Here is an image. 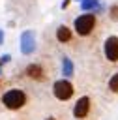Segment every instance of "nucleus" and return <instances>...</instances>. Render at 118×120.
<instances>
[{"mask_svg": "<svg viewBox=\"0 0 118 120\" xmlns=\"http://www.w3.org/2000/svg\"><path fill=\"white\" fill-rule=\"evenodd\" d=\"M2 103L9 109V111H19L26 105V94L21 88H11L2 96Z\"/></svg>", "mask_w": 118, "mask_h": 120, "instance_id": "nucleus-1", "label": "nucleus"}, {"mask_svg": "<svg viewBox=\"0 0 118 120\" xmlns=\"http://www.w3.org/2000/svg\"><path fill=\"white\" fill-rule=\"evenodd\" d=\"M94 26H96V15L94 13H82V15H79L77 19H75V22H73V28H75V32L79 34V36H90L92 34V30H94Z\"/></svg>", "mask_w": 118, "mask_h": 120, "instance_id": "nucleus-2", "label": "nucleus"}, {"mask_svg": "<svg viewBox=\"0 0 118 120\" xmlns=\"http://www.w3.org/2000/svg\"><path fill=\"white\" fill-rule=\"evenodd\" d=\"M52 94H54L56 99H60V101H67V99L73 98L75 88H73V84H71L67 79H60V81H56V82L52 84Z\"/></svg>", "mask_w": 118, "mask_h": 120, "instance_id": "nucleus-3", "label": "nucleus"}, {"mask_svg": "<svg viewBox=\"0 0 118 120\" xmlns=\"http://www.w3.org/2000/svg\"><path fill=\"white\" fill-rule=\"evenodd\" d=\"M103 52L109 62H118V36H109L103 43Z\"/></svg>", "mask_w": 118, "mask_h": 120, "instance_id": "nucleus-4", "label": "nucleus"}, {"mask_svg": "<svg viewBox=\"0 0 118 120\" xmlns=\"http://www.w3.org/2000/svg\"><path fill=\"white\" fill-rule=\"evenodd\" d=\"M90 98L88 96H82V98H79V101L75 103V107H73V116L77 118V120H81V118H86L88 116V112H90Z\"/></svg>", "mask_w": 118, "mask_h": 120, "instance_id": "nucleus-5", "label": "nucleus"}, {"mask_svg": "<svg viewBox=\"0 0 118 120\" xmlns=\"http://www.w3.org/2000/svg\"><path fill=\"white\" fill-rule=\"evenodd\" d=\"M24 75H28V77L34 79V81H43V79H45V71H43V68H41L39 64H30V66H26Z\"/></svg>", "mask_w": 118, "mask_h": 120, "instance_id": "nucleus-6", "label": "nucleus"}, {"mask_svg": "<svg viewBox=\"0 0 118 120\" xmlns=\"http://www.w3.org/2000/svg\"><path fill=\"white\" fill-rule=\"evenodd\" d=\"M56 39L60 41V43H67V41H71V30L67 28V26H58V30H56Z\"/></svg>", "mask_w": 118, "mask_h": 120, "instance_id": "nucleus-7", "label": "nucleus"}, {"mask_svg": "<svg viewBox=\"0 0 118 120\" xmlns=\"http://www.w3.org/2000/svg\"><path fill=\"white\" fill-rule=\"evenodd\" d=\"M34 51V34L32 32H26L22 34V52H32Z\"/></svg>", "mask_w": 118, "mask_h": 120, "instance_id": "nucleus-8", "label": "nucleus"}, {"mask_svg": "<svg viewBox=\"0 0 118 120\" xmlns=\"http://www.w3.org/2000/svg\"><path fill=\"white\" fill-rule=\"evenodd\" d=\"M109 88H111V92H114V94H118V71L109 79Z\"/></svg>", "mask_w": 118, "mask_h": 120, "instance_id": "nucleus-9", "label": "nucleus"}, {"mask_svg": "<svg viewBox=\"0 0 118 120\" xmlns=\"http://www.w3.org/2000/svg\"><path fill=\"white\" fill-rule=\"evenodd\" d=\"M62 68H64V75H71L73 73V66H71V62H69V58H64V64H62Z\"/></svg>", "mask_w": 118, "mask_h": 120, "instance_id": "nucleus-10", "label": "nucleus"}, {"mask_svg": "<svg viewBox=\"0 0 118 120\" xmlns=\"http://www.w3.org/2000/svg\"><path fill=\"white\" fill-rule=\"evenodd\" d=\"M81 6H82V9H96L97 8V0H84Z\"/></svg>", "mask_w": 118, "mask_h": 120, "instance_id": "nucleus-11", "label": "nucleus"}, {"mask_svg": "<svg viewBox=\"0 0 118 120\" xmlns=\"http://www.w3.org/2000/svg\"><path fill=\"white\" fill-rule=\"evenodd\" d=\"M109 15H111V19H112V21H118V4L111 6V9H109Z\"/></svg>", "mask_w": 118, "mask_h": 120, "instance_id": "nucleus-12", "label": "nucleus"}, {"mask_svg": "<svg viewBox=\"0 0 118 120\" xmlns=\"http://www.w3.org/2000/svg\"><path fill=\"white\" fill-rule=\"evenodd\" d=\"M69 6V0H64V4H62V8H67Z\"/></svg>", "mask_w": 118, "mask_h": 120, "instance_id": "nucleus-13", "label": "nucleus"}, {"mask_svg": "<svg viewBox=\"0 0 118 120\" xmlns=\"http://www.w3.org/2000/svg\"><path fill=\"white\" fill-rule=\"evenodd\" d=\"M4 41V34H2V30H0V43Z\"/></svg>", "mask_w": 118, "mask_h": 120, "instance_id": "nucleus-14", "label": "nucleus"}, {"mask_svg": "<svg viewBox=\"0 0 118 120\" xmlns=\"http://www.w3.org/2000/svg\"><path fill=\"white\" fill-rule=\"evenodd\" d=\"M45 120H56V118H52V116H49V118H45Z\"/></svg>", "mask_w": 118, "mask_h": 120, "instance_id": "nucleus-15", "label": "nucleus"}, {"mask_svg": "<svg viewBox=\"0 0 118 120\" xmlns=\"http://www.w3.org/2000/svg\"><path fill=\"white\" fill-rule=\"evenodd\" d=\"M0 84H2V81H0Z\"/></svg>", "mask_w": 118, "mask_h": 120, "instance_id": "nucleus-16", "label": "nucleus"}]
</instances>
